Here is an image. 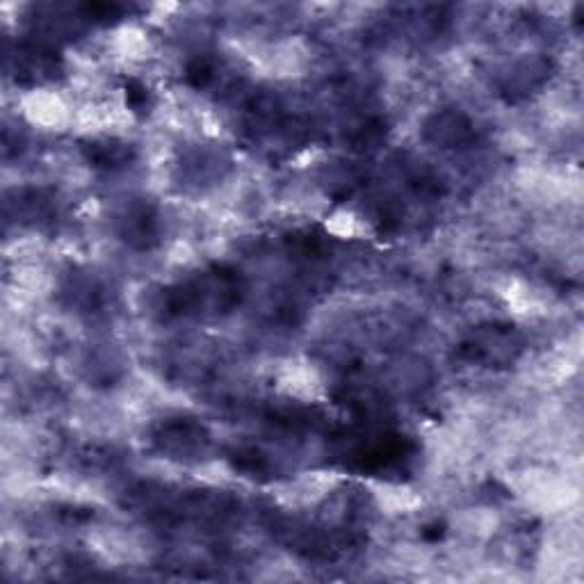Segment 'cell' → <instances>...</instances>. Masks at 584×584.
I'll list each match as a JSON object with an SVG mask.
<instances>
[{
	"label": "cell",
	"instance_id": "cell-1",
	"mask_svg": "<svg viewBox=\"0 0 584 584\" xmlns=\"http://www.w3.org/2000/svg\"><path fill=\"white\" fill-rule=\"evenodd\" d=\"M152 448L167 459L190 461L206 455L210 446V431L195 418H165L152 429Z\"/></svg>",
	"mask_w": 584,
	"mask_h": 584
},
{
	"label": "cell",
	"instance_id": "cell-2",
	"mask_svg": "<svg viewBox=\"0 0 584 584\" xmlns=\"http://www.w3.org/2000/svg\"><path fill=\"white\" fill-rule=\"evenodd\" d=\"M117 238L135 251H149L163 238V215L144 199L126 201L115 215Z\"/></svg>",
	"mask_w": 584,
	"mask_h": 584
},
{
	"label": "cell",
	"instance_id": "cell-3",
	"mask_svg": "<svg viewBox=\"0 0 584 584\" xmlns=\"http://www.w3.org/2000/svg\"><path fill=\"white\" fill-rule=\"evenodd\" d=\"M423 137L429 144H434L436 149L457 152V149H468V146L478 139V128H474V122L463 113V109L444 107L425 122Z\"/></svg>",
	"mask_w": 584,
	"mask_h": 584
},
{
	"label": "cell",
	"instance_id": "cell-4",
	"mask_svg": "<svg viewBox=\"0 0 584 584\" xmlns=\"http://www.w3.org/2000/svg\"><path fill=\"white\" fill-rule=\"evenodd\" d=\"M521 343L509 326H487L472 334L463 345L461 354L468 361H478L484 365H498L517 356Z\"/></svg>",
	"mask_w": 584,
	"mask_h": 584
},
{
	"label": "cell",
	"instance_id": "cell-5",
	"mask_svg": "<svg viewBox=\"0 0 584 584\" xmlns=\"http://www.w3.org/2000/svg\"><path fill=\"white\" fill-rule=\"evenodd\" d=\"M229 169V160L210 149V146H192L180 158L178 171L180 180L192 188H208L212 182L222 180L225 171Z\"/></svg>",
	"mask_w": 584,
	"mask_h": 584
},
{
	"label": "cell",
	"instance_id": "cell-6",
	"mask_svg": "<svg viewBox=\"0 0 584 584\" xmlns=\"http://www.w3.org/2000/svg\"><path fill=\"white\" fill-rule=\"evenodd\" d=\"M548 76H551V60L523 58V60H517L502 73L500 90L502 94L509 96V101H517L539 90Z\"/></svg>",
	"mask_w": 584,
	"mask_h": 584
},
{
	"label": "cell",
	"instance_id": "cell-7",
	"mask_svg": "<svg viewBox=\"0 0 584 584\" xmlns=\"http://www.w3.org/2000/svg\"><path fill=\"white\" fill-rule=\"evenodd\" d=\"M81 152L85 156V160L101 171H119L131 167V163L135 160V146L119 139V137H96V139H87Z\"/></svg>",
	"mask_w": 584,
	"mask_h": 584
},
{
	"label": "cell",
	"instance_id": "cell-8",
	"mask_svg": "<svg viewBox=\"0 0 584 584\" xmlns=\"http://www.w3.org/2000/svg\"><path fill=\"white\" fill-rule=\"evenodd\" d=\"M107 288L101 279L92 277L90 272L71 274L62 288V295L69 300L71 306H76L81 313H98L107 302Z\"/></svg>",
	"mask_w": 584,
	"mask_h": 584
},
{
	"label": "cell",
	"instance_id": "cell-9",
	"mask_svg": "<svg viewBox=\"0 0 584 584\" xmlns=\"http://www.w3.org/2000/svg\"><path fill=\"white\" fill-rule=\"evenodd\" d=\"M231 461L236 466V470L251 474V478H263V474L272 472V461L270 455H265L259 448H238L231 455Z\"/></svg>",
	"mask_w": 584,
	"mask_h": 584
},
{
	"label": "cell",
	"instance_id": "cell-10",
	"mask_svg": "<svg viewBox=\"0 0 584 584\" xmlns=\"http://www.w3.org/2000/svg\"><path fill=\"white\" fill-rule=\"evenodd\" d=\"M217 73H219V66H217V62L212 58L197 55L186 66V81L195 90H208V87L215 85Z\"/></svg>",
	"mask_w": 584,
	"mask_h": 584
},
{
	"label": "cell",
	"instance_id": "cell-11",
	"mask_svg": "<svg viewBox=\"0 0 584 584\" xmlns=\"http://www.w3.org/2000/svg\"><path fill=\"white\" fill-rule=\"evenodd\" d=\"M124 94H126V105L133 109V113H149L152 92L142 81L128 79V83L124 87Z\"/></svg>",
	"mask_w": 584,
	"mask_h": 584
}]
</instances>
